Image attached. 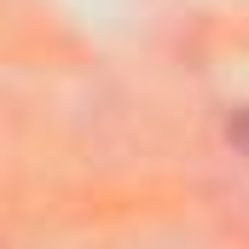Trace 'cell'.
<instances>
[{"label": "cell", "instance_id": "obj_1", "mask_svg": "<svg viewBox=\"0 0 249 249\" xmlns=\"http://www.w3.org/2000/svg\"><path fill=\"white\" fill-rule=\"evenodd\" d=\"M232 133H238V145H244V151H249V110H244V116H238V122H232Z\"/></svg>", "mask_w": 249, "mask_h": 249}]
</instances>
